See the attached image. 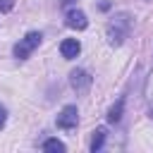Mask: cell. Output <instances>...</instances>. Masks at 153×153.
Instances as JSON below:
<instances>
[{
    "label": "cell",
    "instance_id": "obj_13",
    "mask_svg": "<svg viewBox=\"0 0 153 153\" xmlns=\"http://www.w3.org/2000/svg\"><path fill=\"white\" fill-rule=\"evenodd\" d=\"M72 2H74V0H60V5H62V7H69Z\"/></svg>",
    "mask_w": 153,
    "mask_h": 153
},
{
    "label": "cell",
    "instance_id": "obj_3",
    "mask_svg": "<svg viewBox=\"0 0 153 153\" xmlns=\"http://www.w3.org/2000/svg\"><path fill=\"white\" fill-rule=\"evenodd\" d=\"M91 84H93V76H91L86 69L76 67V69L69 72V86H72L79 96H86V93L91 91Z\"/></svg>",
    "mask_w": 153,
    "mask_h": 153
},
{
    "label": "cell",
    "instance_id": "obj_14",
    "mask_svg": "<svg viewBox=\"0 0 153 153\" xmlns=\"http://www.w3.org/2000/svg\"><path fill=\"white\" fill-rule=\"evenodd\" d=\"M151 120H153V108H151Z\"/></svg>",
    "mask_w": 153,
    "mask_h": 153
},
{
    "label": "cell",
    "instance_id": "obj_4",
    "mask_svg": "<svg viewBox=\"0 0 153 153\" xmlns=\"http://www.w3.org/2000/svg\"><path fill=\"white\" fill-rule=\"evenodd\" d=\"M57 127L60 129H65V131H69V129H74L76 124H79V110H76V105H65L60 112H57Z\"/></svg>",
    "mask_w": 153,
    "mask_h": 153
},
{
    "label": "cell",
    "instance_id": "obj_12",
    "mask_svg": "<svg viewBox=\"0 0 153 153\" xmlns=\"http://www.w3.org/2000/svg\"><path fill=\"white\" fill-rule=\"evenodd\" d=\"M98 7L105 12V10H110V2H108V0H100V2H98Z\"/></svg>",
    "mask_w": 153,
    "mask_h": 153
},
{
    "label": "cell",
    "instance_id": "obj_7",
    "mask_svg": "<svg viewBox=\"0 0 153 153\" xmlns=\"http://www.w3.org/2000/svg\"><path fill=\"white\" fill-rule=\"evenodd\" d=\"M91 134H93V136H91V143H88V148L96 153V151H100V148H103V143H105V136H108V129H105V127H96Z\"/></svg>",
    "mask_w": 153,
    "mask_h": 153
},
{
    "label": "cell",
    "instance_id": "obj_6",
    "mask_svg": "<svg viewBox=\"0 0 153 153\" xmlns=\"http://www.w3.org/2000/svg\"><path fill=\"white\" fill-rule=\"evenodd\" d=\"M79 53H81V43H79L76 38H65V41L60 43V55H62L65 60H74Z\"/></svg>",
    "mask_w": 153,
    "mask_h": 153
},
{
    "label": "cell",
    "instance_id": "obj_9",
    "mask_svg": "<svg viewBox=\"0 0 153 153\" xmlns=\"http://www.w3.org/2000/svg\"><path fill=\"white\" fill-rule=\"evenodd\" d=\"M43 151H53V153H62L65 151V143L60 139H45L43 141Z\"/></svg>",
    "mask_w": 153,
    "mask_h": 153
},
{
    "label": "cell",
    "instance_id": "obj_11",
    "mask_svg": "<svg viewBox=\"0 0 153 153\" xmlns=\"http://www.w3.org/2000/svg\"><path fill=\"white\" fill-rule=\"evenodd\" d=\"M5 124H7V108L0 103V129H5Z\"/></svg>",
    "mask_w": 153,
    "mask_h": 153
},
{
    "label": "cell",
    "instance_id": "obj_2",
    "mask_svg": "<svg viewBox=\"0 0 153 153\" xmlns=\"http://www.w3.org/2000/svg\"><path fill=\"white\" fill-rule=\"evenodd\" d=\"M41 41H43V33H41V31H29V33H26L24 38H19V43L14 45V50H12L14 57H17V60H26V57L41 45Z\"/></svg>",
    "mask_w": 153,
    "mask_h": 153
},
{
    "label": "cell",
    "instance_id": "obj_8",
    "mask_svg": "<svg viewBox=\"0 0 153 153\" xmlns=\"http://www.w3.org/2000/svg\"><path fill=\"white\" fill-rule=\"evenodd\" d=\"M122 112H124V98H117V103H112L110 110H108V122L110 124H117L122 120Z\"/></svg>",
    "mask_w": 153,
    "mask_h": 153
},
{
    "label": "cell",
    "instance_id": "obj_1",
    "mask_svg": "<svg viewBox=\"0 0 153 153\" xmlns=\"http://www.w3.org/2000/svg\"><path fill=\"white\" fill-rule=\"evenodd\" d=\"M129 31H131V14L129 12H117V14L110 17V22L105 26V38L112 48H117V45L124 43Z\"/></svg>",
    "mask_w": 153,
    "mask_h": 153
},
{
    "label": "cell",
    "instance_id": "obj_10",
    "mask_svg": "<svg viewBox=\"0 0 153 153\" xmlns=\"http://www.w3.org/2000/svg\"><path fill=\"white\" fill-rule=\"evenodd\" d=\"M14 7V0H0V12L5 14V12H10Z\"/></svg>",
    "mask_w": 153,
    "mask_h": 153
},
{
    "label": "cell",
    "instance_id": "obj_5",
    "mask_svg": "<svg viewBox=\"0 0 153 153\" xmlns=\"http://www.w3.org/2000/svg\"><path fill=\"white\" fill-rule=\"evenodd\" d=\"M65 24H67L69 29L84 31V29L88 26V19H86V14H84L81 10H69V12L65 14Z\"/></svg>",
    "mask_w": 153,
    "mask_h": 153
}]
</instances>
